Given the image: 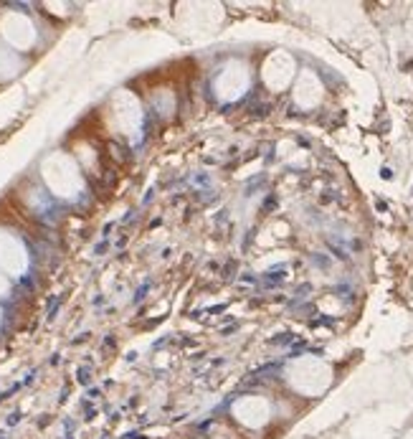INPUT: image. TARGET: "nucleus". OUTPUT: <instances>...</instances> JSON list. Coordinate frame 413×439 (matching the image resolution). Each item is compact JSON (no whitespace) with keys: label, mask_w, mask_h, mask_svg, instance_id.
<instances>
[{"label":"nucleus","mask_w":413,"mask_h":439,"mask_svg":"<svg viewBox=\"0 0 413 439\" xmlns=\"http://www.w3.org/2000/svg\"><path fill=\"white\" fill-rule=\"evenodd\" d=\"M236 416L243 421V424H251V427H256V424H262L264 419H267L269 409L264 401H259V399H243V401L236 404Z\"/></svg>","instance_id":"nucleus-1"}]
</instances>
